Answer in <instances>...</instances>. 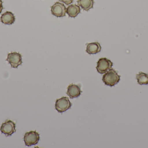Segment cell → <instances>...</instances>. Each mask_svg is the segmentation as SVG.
Instances as JSON below:
<instances>
[{
  "mask_svg": "<svg viewBox=\"0 0 148 148\" xmlns=\"http://www.w3.org/2000/svg\"><path fill=\"white\" fill-rule=\"evenodd\" d=\"M136 79L137 82L140 85H148V74L143 73L142 72H139V74L136 75Z\"/></svg>",
  "mask_w": 148,
  "mask_h": 148,
  "instance_id": "4fadbf2b",
  "label": "cell"
},
{
  "mask_svg": "<svg viewBox=\"0 0 148 148\" xmlns=\"http://www.w3.org/2000/svg\"><path fill=\"white\" fill-rule=\"evenodd\" d=\"M59 1L61 2L64 3L67 5H69L73 2V0H59Z\"/></svg>",
  "mask_w": 148,
  "mask_h": 148,
  "instance_id": "5bb4252c",
  "label": "cell"
},
{
  "mask_svg": "<svg viewBox=\"0 0 148 148\" xmlns=\"http://www.w3.org/2000/svg\"><path fill=\"white\" fill-rule=\"evenodd\" d=\"M101 50V47L97 42L87 43L86 52L89 54H94L99 53Z\"/></svg>",
  "mask_w": 148,
  "mask_h": 148,
  "instance_id": "30bf717a",
  "label": "cell"
},
{
  "mask_svg": "<svg viewBox=\"0 0 148 148\" xmlns=\"http://www.w3.org/2000/svg\"><path fill=\"white\" fill-rule=\"evenodd\" d=\"M15 127V123L14 122L8 120L2 124L0 130L2 134H4L6 136H11L16 131Z\"/></svg>",
  "mask_w": 148,
  "mask_h": 148,
  "instance_id": "8992f818",
  "label": "cell"
},
{
  "mask_svg": "<svg viewBox=\"0 0 148 148\" xmlns=\"http://www.w3.org/2000/svg\"><path fill=\"white\" fill-rule=\"evenodd\" d=\"M2 4V1L1 0H0V14L1 13L2 11V10L3 9Z\"/></svg>",
  "mask_w": 148,
  "mask_h": 148,
  "instance_id": "9a60e30c",
  "label": "cell"
},
{
  "mask_svg": "<svg viewBox=\"0 0 148 148\" xmlns=\"http://www.w3.org/2000/svg\"><path fill=\"white\" fill-rule=\"evenodd\" d=\"M6 61L10 64L11 67L17 68L22 63V55L17 52H12L8 54Z\"/></svg>",
  "mask_w": 148,
  "mask_h": 148,
  "instance_id": "5b68a950",
  "label": "cell"
},
{
  "mask_svg": "<svg viewBox=\"0 0 148 148\" xmlns=\"http://www.w3.org/2000/svg\"><path fill=\"white\" fill-rule=\"evenodd\" d=\"M82 93L80 86L76 84H71L68 87L67 94L70 98H75L79 97Z\"/></svg>",
  "mask_w": 148,
  "mask_h": 148,
  "instance_id": "ba28073f",
  "label": "cell"
},
{
  "mask_svg": "<svg viewBox=\"0 0 148 148\" xmlns=\"http://www.w3.org/2000/svg\"><path fill=\"white\" fill-rule=\"evenodd\" d=\"M77 2L83 10L88 11L93 8L95 1L94 0H78Z\"/></svg>",
  "mask_w": 148,
  "mask_h": 148,
  "instance_id": "7c38bea8",
  "label": "cell"
},
{
  "mask_svg": "<svg viewBox=\"0 0 148 148\" xmlns=\"http://www.w3.org/2000/svg\"><path fill=\"white\" fill-rule=\"evenodd\" d=\"M121 80V76L114 69L110 70L105 73L103 76L102 81L107 86L112 87L117 84Z\"/></svg>",
  "mask_w": 148,
  "mask_h": 148,
  "instance_id": "6da1fadb",
  "label": "cell"
},
{
  "mask_svg": "<svg viewBox=\"0 0 148 148\" xmlns=\"http://www.w3.org/2000/svg\"><path fill=\"white\" fill-rule=\"evenodd\" d=\"M113 65V63L109 59L105 57L100 58L97 62V70L100 74H104L111 69Z\"/></svg>",
  "mask_w": 148,
  "mask_h": 148,
  "instance_id": "277c9868",
  "label": "cell"
},
{
  "mask_svg": "<svg viewBox=\"0 0 148 148\" xmlns=\"http://www.w3.org/2000/svg\"><path fill=\"white\" fill-rule=\"evenodd\" d=\"M80 13L81 8L76 4H71L66 8V13L69 17L75 18Z\"/></svg>",
  "mask_w": 148,
  "mask_h": 148,
  "instance_id": "8fae6325",
  "label": "cell"
},
{
  "mask_svg": "<svg viewBox=\"0 0 148 148\" xmlns=\"http://www.w3.org/2000/svg\"><path fill=\"white\" fill-rule=\"evenodd\" d=\"M40 139V134L36 131L27 132L24 135L23 138L25 145L27 147L36 145L39 142Z\"/></svg>",
  "mask_w": 148,
  "mask_h": 148,
  "instance_id": "7a4b0ae2",
  "label": "cell"
},
{
  "mask_svg": "<svg viewBox=\"0 0 148 148\" xmlns=\"http://www.w3.org/2000/svg\"><path fill=\"white\" fill-rule=\"evenodd\" d=\"M51 13L55 16L62 17L66 16V8L64 3L56 2L51 7Z\"/></svg>",
  "mask_w": 148,
  "mask_h": 148,
  "instance_id": "52a82bcc",
  "label": "cell"
},
{
  "mask_svg": "<svg viewBox=\"0 0 148 148\" xmlns=\"http://www.w3.org/2000/svg\"><path fill=\"white\" fill-rule=\"evenodd\" d=\"M73 104L67 97H62L56 100L55 103L56 109L59 113H62L71 108Z\"/></svg>",
  "mask_w": 148,
  "mask_h": 148,
  "instance_id": "3957f363",
  "label": "cell"
},
{
  "mask_svg": "<svg viewBox=\"0 0 148 148\" xmlns=\"http://www.w3.org/2000/svg\"><path fill=\"white\" fill-rule=\"evenodd\" d=\"M1 21L3 24L11 25L15 21V17L14 14L10 11H6L2 14L1 17Z\"/></svg>",
  "mask_w": 148,
  "mask_h": 148,
  "instance_id": "9c48e42d",
  "label": "cell"
}]
</instances>
